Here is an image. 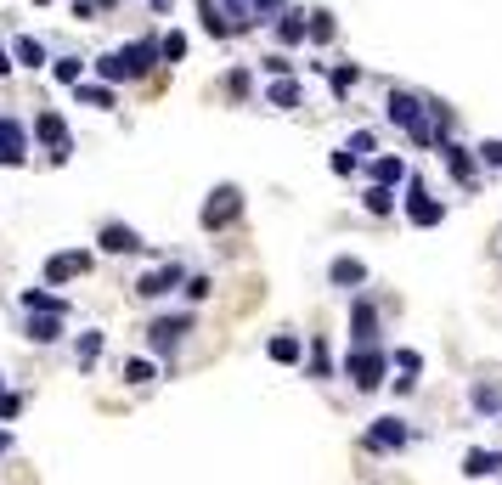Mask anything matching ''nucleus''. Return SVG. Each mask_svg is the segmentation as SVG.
<instances>
[{"instance_id": "f257e3e1", "label": "nucleus", "mask_w": 502, "mask_h": 485, "mask_svg": "<svg viewBox=\"0 0 502 485\" xmlns=\"http://www.w3.org/2000/svg\"><path fill=\"white\" fill-rule=\"evenodd\" d=\"M384 119L395 124L401 136H412L418 147H441V131H434V113H429V96L395 85V90L384 96Z\"/></svg>"}, {"instance_id": "f03ea898", "label": "nucleus", "mask_w": 502, "mask_h": 485, "mask_svg": "<svg viewBox=\"0 0 502 485\" xmlns=\"http://www.w3.org/2000/svg\"><path fill=\"white\" fill-rule=\"evenodd\" d=\"M384 367H395V362H390V355H384L379 344H356V350L345 355V378L356 384L361 395H367V390H379V384H384Z\"/></svg>"}, {"instance_id": "7ed1b4c3", "label": "nucleus", "mask_w": 502, "mask_h": 485, "mask_svg": "<svg viewBox=\"0 0 502 485\" xmlns=\"http://www.w3.org/2000/svg\"><path fill=\"white\" fill-rule=\"evenodd\" d=\"M243 215V186H215L209 198H204V209H198V226H204V232H226L231 220Z\"/></svg>"}, {"instance_id": "20e7f679", "label": "nucleus", "mask_w": 502, "mask_h": 485, "mask_svg": "<svg viewBox=\"0 0 502 485\" xmlns=\"http://www.w3.org/2000/svg\"><path fill=\"white\" fill-rule=\"evenodd\" d=\"M187 333H192V316H187V311H164V316L147 322V350H153V355H176Z\"/></svg>"}, {"instance_id": "39448f33", "label": "nucleus", "mask_w": 502, "mask_h": 485, "mask_svg": "<svg viewBox=\"0 0 502 485\" xmlns=\"http://www.w3.org/2000/svg\"><path fill=\"white\" fill-rule=\"evenodd\" d=\"M91 266H96V254H91V248H57V254H46L40 277H46V288H62V282H80Z\"/></svg>"}, {"instance_id": "423d86ee", "label": "nucleus", "mask_w": 502, "mask_h": 485, "mask_svg": "<svg viewBox=\"0 0 502 485\" xmlns=\"http://www.w3.org/2000/svg\"><path fill=\"white\" fill-rule=\"evenodd\" d=\"M176 288H187V266L181 260H164V266H153V271H142L136 277V300H164V294H176Z\"/></svg>"}, {"instance_id": "0eeeda50", "label": "nucleus", "mask_w": 502, "mask_h": 485, "mask_svg": "<svg viewBox=\"0 0 502 485\" xmlns=\"http://www.w3.org/2000/svg\"><path fill=\"white\" fill-rule=\"evenodd\" d=\"M35 142L51 147V164H69V153H74V136H69V119L62 113H35Z\"/></svg>"}, {"instance_id": "6e6552de", "label": "nucleus", "mask_w": 502, "mask_h": 485, "mask_svg": "<svg viewBox=\"0 0 502 485\" xmlns=\"http://www.w3.org/2000/svg\"><path fill=\"white\" fill-rule=\"evenodd\" d=\"M119 62H124V79H147L158 62H164V51H158V40H153V35H142V40L119 46Z\"/></svg>"}, {"instance_id": "1a4fd4ad", "label": "nucleus", "mask_w": 502, "mask_h": 485, "mask_svg": "<svg viewBox=\"0 0 502 485\" xmlns=\"http://www.w3.org/2000/svg\"><path fill=\"white\" fill-rule=\"evenodd\" d=\"M0 164H6V170L28 164V124L12 119V113H0Z\"/></svg>"}, {"instance_id": "9d476101", "label": "nucleus", "mask_w": 502, "mask_h": 485, "mask_svg": "<svg viewBox=\"0 0 502 485\" xmlns=\"http://www.w3.org/2000/svg\"><path fill=\"white\" fill-rule=\"evenodd\" d=\"M407 220L429 232V226H441V220H446V204H441V198H429L423 181H407Z\"/></svg>"}, {"instance_id": "9b49d317", "label": "nucleus", "mask_w": 502, "mask_h": 485, "mask_svg": "<svg viewBox=\"0 0 502 485\" xmlns=\"http://www.w3.org/2000/svg\"><path fill=\"white\" fill-rule=\"evenodd\" d=\"M96 248H102V254H142L147 243H142V232H136V226H124V220H108L102 232H96Z\"/></svg>"}, {"instance_id": "f8f14e48", "label": "nucleus", "mask_w": 502, "mask_h": 485, "mask_svg": "<svg viewBox=\"0 0 502 485\" xmlns=\"http://www.w3.org/2000/svg\"><path fill=\"white\" fill-rule=\"evenodd\" d=\"M407 440H412V429L401 417H373V429H367V451H401Z\"/></svg>"}, {"instance_id": "ddd939ff", "label": "nucleus", "mask_w": 502, "mask_h": 485, "mask_svg": "<svg viewBox=\"0 0 502 485\" xmlns=\"http://www.w3.org/2000/svg\"><path fill=\"white\" fill-rule=\"evenodd\" d=\"M17 305H23L28 316H69V300H62V294H51V288H23V294H17Z\"/></svg>"}, {"instance_id": "4468645a", "label": "nucleus", "mask_w": 502, "mask_h": 485, "mask_svg": "<svg viewBox=\"0 0 502 485\" xmlns=\"http://www.w3.org/2000/svg\"><path fill=\"white\" fill-rule=\"evenodd\" d=\"M350 339L356 344H379V305L373 300H356L350 305Z\"/></svg>"}, {"instance_id": "2eb2a0df", "label": "nucleus", "mask_w": 502, "mask_h": 485, "mask_svg": "<svg viewBox=\"0 0 502 485\" xmlns=\"http://www.w3.org/2000/svg\"><path fill=\"white\" fill-rule=\"evenodd\" d=\"M277 40H283V46L311 40V12H294V6H283V12H277Z\"/></svg>"}, {"instance_id": "dca6fc26", "label": "nucleus", "mask_w": 502, "mask_h": 485, "mask_svg": "<svg viewBox=\"0 0 502 485\" xmlns=\"http://www.w3.org/2000/svg\"><path fill=\"white\" fill-rule=\"evenodd\" d=\"M463 474H468V480H491V474H502V451H486V446L463 451Z\"/></svg>"}, {"instance_id": "f3484780", "label": "nucleus", "mask_w": 502, "mask_h": 485, "mask_svg": "<svg viewBox=\"0 0 502 485\" xmlns=\"http://www.w3.org/2000/svg\"><path fill=\"white\" fill-rule=\"evenodd\" d=\"M327 282H333V288H361V282H367V266L356 260V254H339V260L327 266Z\"/></svg>"}, {"instance_id": "a211bd4d", "label": "nucleus", "mask_w": 502, "mask_h": 485, "mask_svg": "<svg viewBox=\"0 0 502 485\" xmlns=\"http://www.w3.org/2000/svg\"><path fill=\"white\" fill-rule=\"evenodd\" d=\"M373 164V186H401L407 181V158H395V153H379V158H367Z\"/></svg>"}, {"instance_id": "6ab92c4d", "label": "nucleus", "mask_w": 502, "mask_h": 485, "mask_svg": "<svg viewBox=\"0 0 502 485\" xmlns=\"http://www.w3.org/2000/svg\"><path fill=\"white\" fill-rule=\"evenodd\" d=\"M12 57H17V69H46V62H51L46 40H35V35H17L12 40Z\"/></svg>"}, {"instance_id": "aec40b11", "label": "nucleus", "mask_w": 502, "mask_h": 485, "mask_svg": "<svg viewBox=\"0 0 502 485\" xmlns=\"http://www.w3.org/2000/svg\"><path fill=\"white\" fill-rule=\"evenodd\" d=\"M102 344H108V333H102V328H85V333L74 339V362H80V367L91 373L96 362H102Z\"/></svg>"}, {"instance_id": "412c9836", "label": "nucleus", "mask_w": 502, "mask_h": 485, "mask_svg": "<svg viewBox=\"0 0 502 485\" xmlns=\"http://www.w3.org/2000/svg\"><path fill=\"white\" fill-rule=\"evenodd\" d=\"M74 96H80V108H102V113L119 102L113 85H102V79H80V85H74Z\"/></svg>"}, {"instance_id": "4be33fe9", "label": "nucleus", "mask_w": 502, "mask_h": 485, "mask_svg": "<svg viewBox=\"0 0 502 485\" xmlns=\"http://www.w3.org/2000/svg\"><path fill=\"white\" fill-rule=\"evenodd\" d=\"M390 362H395V373H401V378H395V390H401V395H407V390H412V384H418V373H423V355H418V350H395V355H390Z\"/></svg>"}, {"instance_id": "5701e85b", "label": "nucleus", "mask_w": 502, "mask_h": 485, "mask_svg": "<svg viewBox=\"0 0 502 485\" xmlns=\"http://www.w3.org/2000/svg\"><path fill=\"white\" fill-rule=\"evenodd\" d=\"M265 355H272L277 367H294V362H305V344H299L294 333H272V344H265Z\"/></svg>"}, {"instance_id": "b1692460", "label": "nucleus", "mask_w": 502, "mask_h": 485, "mask_svg": "<svg viewBox=\"0 0 502 485\" xmlns=\"http://www.w3.org/2000/svg\"><path fill=\"white\" fill-rule=\"evenodd\" d=\"M441 164L468 186V181H475V158H468V147H457V142H441Z\"/></svg>"}, {"instance_id": "393cba45", "label": "nucleus", "mask_w": 502, "mask_h": 485, "mask_svg": "<svg viewBox=\"0 0 502 485\" xmlns=\"http://www.w3.org/2000/svg\"><path fill=\"white\" fill-rule=\"evenodd\" d=\"M119 378L130 384V390H142V384H153V378H158V367H153V355H124V367H119Z\"/></svg>"}, {"instance_id": "a878e982", "label": "nucleus", "mask_w": 502, "mask_h": 485, "mask_svg": "<svg viewBox=\"0 0 502 485\" xmlns=\"http://www.w3.org/2000/svg\"><path fill=\"white\" fill-rule=\"evenodd\" d=\"M220 12H226V23H231V35H249V28H260V23H265V17L249 6V0H226Z\"/></svg>"}, {"instance_id": "bb28decb", "label": "nucleus", "mask_w": 502, "mask_h": 485, "mask_svg": "<svg viewBox=\"0 0 502 485\" xmlns=\"http://www.w3.org/2000/svg\"><path fill=\"white\" fill-rule=\"evenodd\" d=\"M198 17H204V35L209 40H231V23L220 12V0H198Z\"/></svg>"}, {"instance_id": "cd10ccee", "label": "nucleus", "mask_w": 502, "mask_h": 485, "mask_svg": "<svg viewBox=\"0 0 502 485\" xmlns=\"http://www.w3.org/2000/svg\"><path fill=\"white\" fill-rule=\"evenodd\" d=\"M23 339H28V344H57V339H62V316H28Z\"/></svg>"}, {"instance_id": "c85d7f7f", "label": "nucleus", "mask_w": 502, "mask_h": 485, "mask_svg": "<svg viewBox=\"0 0 502 485\" xmlns=\"http://www.w3.org/2000/svg\"><path fill=\"white\" fill-rule=\"evenodd\" d=\"M299 96H305L299 79H272V85H265V102H272V108H299Z\"/></svg>"}, {"instance_id": "c756f323", "label": "nucleus", "mask_w": 502, "mask_h": 485, "mask_svg": "<svg viewBox=\"0 0 502 485\" xmlns=\"http://www.w3.org/2000/svg\"><path fill=\"white\" fill-rule=\"evenodd\" d=\"M51 79L57 85H80L85 79V57H51Z\"/></svg>"}, {"instance_id": "7c9ffc66", "label": "nucleus", "mask_w": 502, "mask_h": 485, "mask_svg": "<svg viewBox=\"0 0 502 485\" xmlns=\"http://www.w3.org/2000/svg\"><path fill=\"white\" fill-rule=\"evenodd\" d=\"M305 367H311V378H333V350H327V339H311Z\"/></svg>"}, {"instance_id": "2f4dec72", "label": "nucleus", "mask_w": 502, "mask_h": 485, "mask_svg": "<svg viewBox=\"0 0 502 485\" xmlns=\"http://www.w3.org/2000/svg\"><path fill=\"white\" fill-rule=\"evenodd\" d=\"M361 204H367V215H390L395 209V186H367Z\"/></svg>"}, {"instance_id": "473e14b6", "label": "nucleus", "mask_w": 502, "mask_h": 485, "mask_svg": "<svg viewBox=\"0 0 502 485\" xmlns=\"http://www.w3.org/2000/svg\"><path fill=\"white\" fill-rule=\"evenodd\" d=\"M158 51H164V62H187V35H181V28L158 35Z\"/></svg>"}, {"instance_id": "72a5a7b5", "label": "nucleus", "mask_w": 502, "mask_h": 485, "mask_svg": "<svg viewBox=\"0 0 502 485\" xmlns=\"http://www.w3.org/2000/svg\"><path fill=\"white\" fill-rule=\"evenodd\" d=\"M345 147H350L356 158H379V136H373V131H356V136H350Z\"/></svg>"}, {"instance_id": "f704fd0d", "label": "nucleus", "mask_w": 502, "mask_h": 485, "mask_svg": "<svg viewBox=\"0 0 502 485\" xmlns=\"http://www.w3.org/2000/svg\"><path fill=\"white\" fill-rule=\"evenodd\" d=\"M260 69L272 74V79H294V62H288L283 51H272V57H260Z\"/></svg>"}, {"instance_id": "c9c22d12", "label": "nucleus", "mask_w": 502, "mask_h": 485, "mask_svg": "<svg viewBox=\"0 0 502 485\" xmlns=\"http://www.w3.org/2000/svg\"><path fill=\"white\" fill-rule=\"evenodd\" d=\"M356 79H361V69H356V62H339V69H333V90H356Z\"/></svg>"}, {"instance_id": "e433bc0d", "label": "nucleus", "mask_w": 502, "mask_h": 485, "mask_svg": "<svg viewBox=\"0 0 502 485\" xmlns=\"http://www.w3.org/2000/svg\"><path fill=\"white\" fill-rule=\"evenodd\" d=\"M311 40H316V46L333 40V12H311Z\"/></svg>"}, {"instance_id": "4c0bfd02", "label": "nucleus", "mask_w": 502, "mask_h": 485, "mask_svg": "<svg viewBox=\"0 0 502 485\" xmlns=\"http://www.w3.org/2000/svg\"><path fill=\"white\" fill-rule=\"evenodd\" d=\"M475 412H502V395L491 384H475Z\"/></svg>"}, {"instance_id": "58836bf2", "label": "nucleus", "mask_w": 502, "mask_h": 485, "mask_svg": "<svg viewBox=\"0 0 502 485\" xmlns=\"http://www.w3.org/2000/svg\"><path fill=\"white\" fill-rule=\"evenodd\" d=\"M17 412H23V395L17 390H0V424H12Z\"/></svg>"}, {"instance_id": "ea45409f", "label": "nucleus", "mask_w": 502, "mask_h": 485, "mask_svg": "<svg viewBox=\"0 0 502 485\" xmlns=\"http://www.w3.org/2000/svg\"><path fill=\"white\" fill-rule=\"evenodd\" d=\"M475 153H480V164H491V170H502V142H497V136H491V142H480Z\"/></svg>"}, {"instance_id": "a19ab883", "label": "nucleus", "mask_w": 502, "mask_h": 485, "mask_svg": "<svg viewBox=\"0 0 502 485\" xmlns=\"http://www.w3.org/2000/svg\"><path fill=\"white\" fill-rule=\"evenodd\" d=\"M356 164H361V158H356L350 147H339V153H333V175H356Z\"/></svg>"}, {"instance_id": "79ce46f5", "label": "nucleus", "mask_w": 502, "mask_h": 485, "mask_svg": "<svg viewBox=\"0 0 502 485\" xmlns=\"http://www.w3.org/2000/svg\"><path fill=\"white\" fill-rule=\"evenodd\" d=\"M209 294H215V282H209V277H187V300H192V305H198V300H209Z\"/></svg>"}, {"instance_id": "37998d69", "label": "nucleus", "mask_w": 502, "mask_h": 485, "mask_svg": "<svg viewBox=\"0 0 502 485\" xmlns=\"http://www.w3.org/2000/svg\"><path fill=\"white\" fill-rule=\"evenodd\" d=\"M226 90H231V96H249V69H231V74H226Z\"/></svg>"}, {"instance_id": "c03bdc74", "label": "nucleus", "mask_w": 502, "mask_h": 485, "mask_svg": "<svg viewBox=\"0 0 502 485\" xmlns=\"http://www.w3.org/2000/svg\"><path fill=\"white\" fill-rule=\"evenodd\" d=\"M96 12H102L96 0H74V17H80V23H96Z\"/></svg>"}, {"instance_id": "a18cd8bd", "label": "nucleus", "mask_w": 502, "mask_h": 485, "mask_svg": "<svg viewBox=\"0 0 502 485\" xmlns=\"http://www.w3.org/2000/svg\"><path fill=\"white\" fill-rule=\"evenodd\" d=\"M249 6H254L260 17H277V12H283V0H249Z\"/></svg>"}, {"instance_id": "49530a36", "label": "nucleus", "mask_w": 502, "mask_h": 485, "mask_svg": "<svg viewBox=\"0 0 502 485\" xmlns=\"http://www.w3.org/2000/svg\"><path fill=\"white\" fill-rule=\"evenodd\" d=\"M12 69H17V57H12V46H0V79H6Z\"/></svg>"}, {"instance_id": "de8ad7c7", "label": "nucleus", "mask_w": 502, "mask_h": 485, "mask_svg": "<svg viewBox=\"0 0 502 485\" xmlns=\"http://www.w3.org/2000/svg\"><path fill=\"white\" fill-rule=\"evenodd\" d=\"M6 451H12V435H6V429H0V458H6Z\"/></svg>"}, {"instance_id": "09e8293b", "label": "nucleus", "mask_w": 502, "mask_h": 485, "mask_svg": "<svg viewBox=\"0 0 502 485\" xmlns=\"http://www.w3.org/2000/svg\"><path fill=\"white\" fill-rule=\"evenodd\" d=\"M176 6V0H153V12H170Z\"/></svg>"}, {"instance_id": "8fccbe9b", "label": "nucleus", "mask_w": 502, "mask_h": 485, "mask_svg": "<svg viewBox=\"0 0 502 485\" xmlns=\"http://www.w3.org/2000/svg\"><path fill=\"white\" fill-rule=\"evenodd\" d=\"M0 390H6V384H0Z\"/></svg>"}]
</instances>
